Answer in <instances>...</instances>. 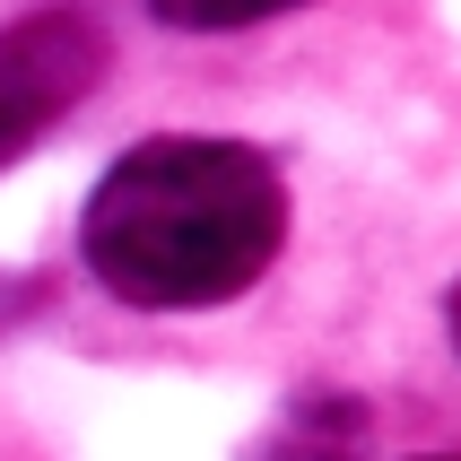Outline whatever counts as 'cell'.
Listing matches in <instances>:
<instances>
[{
    "instance_id": "6da1fadb",
    "label": "cell",
    "mask_w": 461,
    "mask_h": 461,
    "mask_svg": "<svg viewBox=\"0 0 461 461\" xmlns=\"http://www.w3.org/2000/svg\"><path fill=\"white\" fill-rule=\"evenodd\" d=\"M287 192L279 166L244 140H149L87 201L78 253L122 305L192 313L227 305L279 261Z\"/></svg>"
},
{
    "instance_id": "7a4b0ae2",
    "label": "cell",
    "mask_w": 461,
    "mask_h": 461,
    "mask_svg": "<svg viewBox=\"0 0 461 461\" xmlns=\"http://www.w3.org/2000/svg\"><path fill=\"white\" fill-rule=\"evenodd\" d=\"M104 78V26L78 9H35L0 35V175Z\"/></svg>"
},
{
    "instance_id": "3957f363",
    "label": "cell",
    "mask_w": 461,
    "mask_h": 461,
    "mask_svg": "<svg viewBox=\"0 0 461 461\" xmlns=\"http://www.w3.org/2000/svg\"><path fill=\"white\" fill-rule=\"evenodd\" d=\"M166 26H253L279 18V9H305V0H149Z\"/></svg>"
},
{
    "instance_id": "277c9868",
    "label": "cell",
    "mask_w": 461,
    "mask_h": 461,
    "mask_svg": "<svg viewBox=\"0 0 461 461\" xmlns=\"http://www.w3.org/2000/svg\"><path fill=\"white\" fill-rule=\"evenodd\" d=\"M444 313H453V348H461V287H453V305H444Z\"/></svg>"
},
{
    "instance_id": "5b68a950",
    "label": "cell",
    "mask_w": 461,
    "mask_h": 461,
    "mask_svg": "<svg viewBox=\"0 0 461 461\" xmlns=\"http://www.w3.org/2000/svg\"><path fill=\"white\" fill-rule=\"evenodd\" d=\"M427 461H461V453H427Z\"/></svg>"
}]
</instances>
